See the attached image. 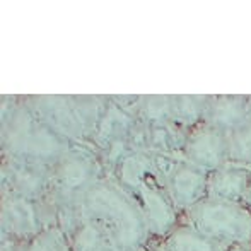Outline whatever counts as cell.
<instances>
[{"label": "cell", "instance_id": "13", "mask_svg": "<svg viewBox=\"0 0 251 251\" xmlns=\"http://www.w3.org/2000/svg\"><path fill=\"white\" fill-rule=\"evenodd\" d=\"M137 123L135 115L130 111L123 109L120 104L109 98V102L106 106L104 113H102L100 123H98L96 130H94L93 137H91V146L98 152L108 147L109 144L116 142V140L128 139L130 132H132L133 125Z\"/></svg>", "mask_w": 251, "mask_h": 251}, {"label": "cell", "instance_id": "24", "mask_svg": "<svg viewBox=\"0 0 251 251\" xmlns=\"http://www.w3.org/2000/svg\"><path fill=\"white\" fill-rule=\"evenodd\" d=\"M243 205H245V207H248L251 210V186L248 188V192H246L245 199H243Z\"/></svg>", "mask_w": 251, "mask_h": 251}, {"label": "cell", "instance_id": "6", "mask_svg": "<svg viewBox=\"0 0 251 251\" xmlns=\"http://www.w3.org/2000/svg\"><path fill=\"white\" fill-rule=\"evenodd\" d=\"M155 161L169 197L181 215L208 197V173L186 162L185 159L155 155Z\"/></svg>", "mask_w": 251, "mask_h": 251}, {"label": "cell", "instance_id": "16", "mask_svg": "<svg viewBox=\"0 0 251 251\" xmlns=\"http://www.w3.org/2000/svg\"><path fill=\"white\" fill-rule=\"evenodd\" d=\"M210 94H171V122L186 132L205 122Z\"/></svg>", "mask_w": 251, "mask_h": 251}, {"label": "cell", "instance_id": "22", "mask_svg": "<svg viewBox=\"0 0 251 251\" xmlns=\"http://www.w3.org/2000/svg\"><path fill=\"white\" fill-rule=\"evenodd\" d=\"M0 251H27V241H0Z\"/></svg>", "mask_w": 251, "mask_h": 251}, {"label": "cell", "instance_id": "27", "mask_svg": "<svg viewBox=\"0 0 251 251\" xmlns=\"http://www.w3.org/2000/svg\"><path fill=\"white\" fill-rule=\"evenodd\" d=\"M102 251H116V250H115V248H111V246H108V248H104Z\"/></svg>", "mask_w": 251, "mask_h": 251}, {"label": "cell", "instance_id": "25", "mask_svg": "<svg viewBox=\"0 0 251 251\" xmlns=\"http://www.w3.org/2000/svg\"><path fill=\"white\" fill-rule=\"evenodd\" d=\"M248 111H250V118H251V94H248Z\"/></svg>", "mask_w": 251, "mask_h": 251}, {"label": "cell", "instance_id": "1", "mask_svg": "<svg viewBox=\"0 0 251 251\" xmlns=\"http://www.w3.org/2000/svg\"><path fill=\"white\" fill-rule=\"evenodd\" d=\"M74 142L60 135L33 113L23 96H0V151L23 162L53 168L72 149Z\"/></svg>", "mask_w": 251, "mask_h": 251}, {"label": "cell", "instance_id": "14", "mask_svg": "<svg viewBox=\"0 0 251 251\" xmlns=\"http://www.w3.org/2000/svg\"><path fill=\"white\" fill-rule=\"evenodd\" d=\"M151 246H155L161 251H226L227 248L205 236L203 232L183 219L166 238Z\"/></svg>", "mask_w": 251, "mask_h": 251}, {"label": "cell", "instance_id": "12", "mask_svg": "<svg viewBox=\"0 0 251 251\" xmlns=\"http://www.w3.org/2000/svg\"><path fill=\"white\" fill-rule=\"evenodd\" d=\"M248 120V94H221L212 96L203 123L229 135Z\"/></svg>", "mask_w": 251, "mask_h": 251}, {"label": "cell", "instance_id": "4", "mask_svg": "<svg viewBox=\"0 0 251 251\" xmlns=\"http://www.w3.org/2000/svg\"><path fill=\"white\" fill-rule=\"evenodd\" d=\"M102 178H108L100 152L91 144H74L51 168V195L58 200L80 201L82 195Z\"/></svg>", "mask_w": 251, "mask_h": 251}, {"label": "cell", "instance_id": "18", "mask_svg": "<svg viewBox=\"0 0 251 251\" xmlns=\"http://www.w3.org/2000/svg\"><path fill=\"white\" fill-rule=\"evenodd\" d=\"M67 239L70 251H102L109 246L108 236L101 226L87 219L86 215L80 224L70 234H67Z\"/></svg>", "mask_w": 251, "mask_h": 251}, {"label": "cell", "instance_id": "8", "mask_svg": "<svg viewBox=\"0 0 251 251\" xmlns=\"http://www.w3.org/2000/svg\"><path fill=\"white\" fill-rule=\"evenodd\" d=\"M181 157L210 175L229 162V135L201 123L188 132Z\"/></svg>", "mask_w": 251, "mask_h": 251}, {"label": "cell", "instance_id": "15", "mask_svg": "<svg viewBox=\"0 0 251 251\" xmlns=\"http://www.w3.org/2000/svg\"><path fill=\"white\" fill-rule=\"evenodd\" d=\"M147 135H149V152L155 155L183 159V149L186 142V132L173 122L147 123Z\"/></svg>", "mask_w": 251, "mask_h": 251}, {"label": "cell", "instance_id": "9", "mask_svg": "<svg viewBox=\"0 0 251 251\" xmlns=\"http://www.w3.org/2000/svg\"><path fill=\"white\" fill-rule=\"evenodd\" d=\"M24 102L33 109L36 116H40L45 123L51 126L60 135L67 137L74 144H89L86 132L79 122L70 96L67 94H34L23 96Z\"/></svg>", "mask_w": 251, "mask_h": 251}, {"label": "cell", "instance_id": "19", "mask_svg": "<svg viewBox=\"0 0 251 251\" xmlns=\"http://www.w3.org/2000/svg\"><path fill=\"white\" fill-rule=\"evenodd\" d=\"M137 120L144 123L171 122V94H144L135 108Z\"/></svg>", "mask_w": 251, "mask_h": 251}, {"label": "cell", "instance_id": "17", "mask_svg": "<svg viewBox=\"0 0 251 251\" xmlns=\"http://www.w3.org/2000/svg\"><path fill=\"white\" fill-rule=\"evenodd\" d=\"M70 101L74 104L79 122L86 132L87 142H91L94 130L100 123L102 113L109 102V96H101V94H70Z\"/></svg>", "mask_w": 251, "mask_h": 251}, {"label": "cell", "instance_id": "26", "mask_svg": "<svg viewBox=\"0 0 251 251\" xmlns=\"http://www.w3.org/2000/svg\"><path fill=\"white\" fill-rule=\"evenodd\" d=\"M144 251H161V250H157L155 246H147V248L144 250Z\"/></svg>", "mask_w": 251, "mask_h": 251}, {"label": "cell", "instance_id": "7", "mask_svg": "<svg viewBox=\"0 0 251 251\" xmlns=\"http://www.w3.org/2000/svg\"><path fill=\"white\" fill-rule=\"evenodd\" d=\"M45 229L40 203L0 188V241H29Z\"/></svg>", "mask_w": 251, "mask_h": 251}, {"label": "cell", "instance_id": "20", "mask_svg": "<svg viewBox=\"0 0 251 251\" xmlns=\"http://www.w3.org/2000/svg\"><path fill=\"white\" fill-rule=\"evenodd\" d=\"M229 162L251 168V118L229 133Z\"/></svg>", "mask_w": 251, "mask_h": 251}, {"label": "cell", "instance_id": "5", "mask_svg": "<svg viewBox=\"0 0 251 251\" xmlns=\"http://www.w3.org/2000/svg\"><path fill=\"white\" fill-rule=\"evenodd\" d=\"M130 195L137 201L140 212L144 214L147 227H149L151 245L166 238L181 222V214L169 197L159 168L149 173L130 192Z\"/></svg>", "mask_w": 251, "mask_h": 251}, {"label": "cell", "instance_id": "11", "mask_svg": "<svg viewBox=\"0 0 251 251\" xmlns=\"http://www.w3.org/2000/svg\"><path fill=\"white\" fill-rule=\"evenodd\" d=\"M251 186V168L236 162H226L208 176V197L243 203Z\"/></svg>", "mask_w": 251, "mask_h": 251}, {"label": "cell", "instance_id": "21", "mask_svg": "<svg viewBox=\"0 0 251 251\" xmlns=\"http://www.w3.org/2000/svg\"><path fill=\"white\" fill-rule=\"evenodd\" d=\"M27 251H70L67 234L58 226H50L27 241Z\"/></svg>", "mask_w": 251, "mask_h": 251}, {"label": "cell", "instance_id": "2", "mask_svg": "<svg viewBox=\"0 0 251 251\" xmlns=\"http://www.w3.org/2000/svg\"><path fill=\"white\" fill-rule=\"evenodd\" d=\"M80 207L87 219L101 226L116 251H144L151 245L149 227L137 201L109 176L84 193Z\"/></svg>", "mask_w": 251, "mask_h": 251}, {"label": "cell", "instance_id": "23", "mask_svg": "<svg viewBox=\"0 0 251 251\" xmlns=\"http://www.w3.org/2000/svg\"><path fill=\"white\" fill-rule=\"evenodd\" d=\"M226 251H251V245H234L227 246Z\"/></svg>", "mask_w": 251, "mask_h": 251}, {"label": "cell", "instance_id": "3", "mask_svg": "<svg viewBox=\"0 0 251 251\" xmlns=\"http://www.w3.org/2000/svg\"><path fill=\"white\" fill-rule=\"evenodd\" d=\"M181 219L224 246L251 245V210L238 201L207 197Z\"/></svg>", "mask_w": 251, "mask_h": 251}, {"label": "cell", "instance_id": "10", "mask_svg": "<svg viewBox=\"0 0 251 251\" xmlns=\"http://www.w3.org/2000/svg\"><path fill=\"white\" fill-rule=\"evenodd\" d=\"M0 188H7L29 200L47 199L53 190L51 168L23 162L2 155L0 162Z\"/></svg>", "mask_w": 251, "mask_h": 251}]
</instances>
